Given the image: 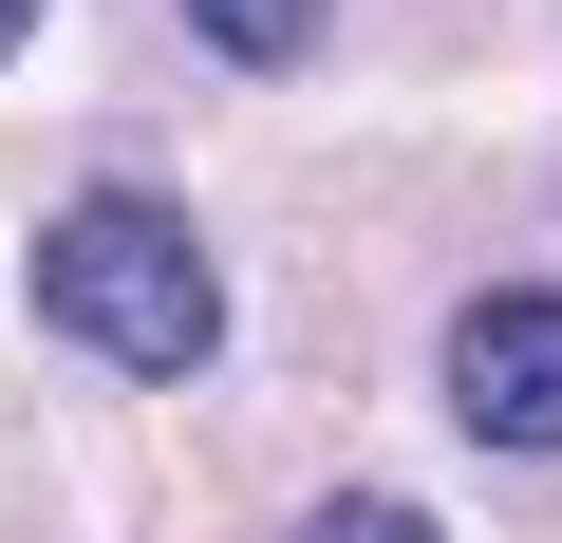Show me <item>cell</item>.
Returning a JSON list of instances; mask_svg holds the SVG:
<instances>
[{
	"label": "cell",
	"instance_id": "obj_2",
	"mask_svg": "<svg viewBox=\"0 0 562 543\" xmlns=\"http://www.w3.org/2000/svg\"><path fill=\"white\" fill-rule=\"evenodd\" d=\"M450 412L487 450H562V282H487L450 319Z\"/></svg>",
	"mask_w": 562,
	"mask_h": 543
},
{
	"label": "cell",
	"instance_id": "obj_5",
	"mask_svg": "<svg viewBox=\"0 0 562 543\" xmlns=\"http://www.w3.org/2000/svg\"><path fill=\"white\" fill-rule=\"evenodd\" d=\"M20 38H38V0H0V57H20Z\"/></svg>",
	"mask_w": 562,
	"mask_h": 543
},
{
	"label": "cell",
	"instance_id": "obj_4",
	"mask_svg": "<svg viewBox=\"0 0 562 543\" xmlns=\"http://www.w3.org/2000/svg\"><path fill=\"white\" fill-rule=\"evenodd\" d=\"M301 543H431V524H413V506H375V487H338V506H319Z\"/></svg>",
	"mask_w": 562,
	"mask_h": 543
},
{
	"label": "cell",
	"instance_id": "obj_1",
	"mask_svg": "<svg viewBox=\"0 0 562 543\" xmlns=\"http://www.w3.org/2000/svg\"><path fill=\"white\" fill-rule=\"evenodd\" d=\"M38 319H57L76 357H113V375H188V357L225 338V282H206L188 206L94 188V206H57V225H38Z\"/></svg>",
	"mask_w": 562,
	"mask_h": 543
},
{
	"label": "cell",
	"instance_id": "obj_3",
	"mask_svg": "<svg viewBox=\"0 0 562 543\" xmlns=\"http://www.w3.org/2000/svg\"><path fill=\"white\" fill-rule=\"evenodd\" d=\"M188 38L244 57V76H281V57H319V0H188Z\"/></svg>",
	"mask_w": 562,
	"mask_h": 543
}]
</instances>
